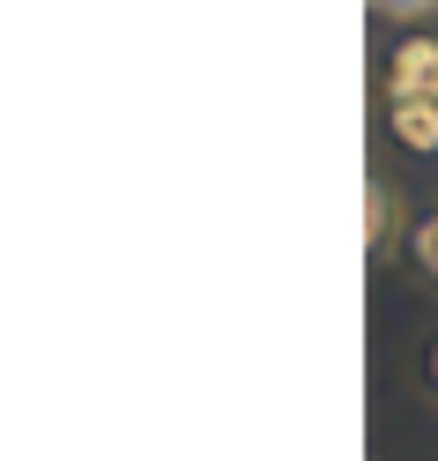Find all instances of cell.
Here are the masks:
<instances>
[{"label": "cell", "mask_w": 438, "mask_h": 461, "mask_svg": "<svg viewBox=\"0 0 438 461\" xmlns=\"http://www.w3.org/2000/svg\"><path fill=\"white\" fill-rule=\"evenodd\" d=\"M424 394L438 402V335H431V350H424Z\"/></svg>", "instance_id": "5"}, {"label": "cell", "mask_w": 438, "mask_h": 461, "mask_svg": "<svg viewBox=\"0 0 438 461\" xmlns=\"http://www.w3.org/2000/svg\"><path fill=\"white\" fill-rule=\"evenodd\" d=\"M408 268H416L431 291H438V201L416 216V230H408Z\"/></svg>", "instance_id": "4"}, {"label": "cell", "mask_w": 438, "mask_h": 461, "mask_svg": "<svg viewBox=\"0 0 438 461\" xmlns=\"http://www.w3.org/2000/svg\"><path fill=\"white\" fill-rule=\"evenodd\" d=\"M364 230H371V268H387V261L408 253L416 216H408V194L387 179V171H371V186H364Z\"/></svg>", "instance_id": "2"}, {"label": "cell", "mask_w": 438, "mask_h": 461, "mask_svg": "<svg viewBox=\"0 0 438 461\" xmlns=\"http://www.w3.org/2000/svg\"><path fill=\"white\" fill-rule=\"evenodd\" d=\"M438 97V31H401L379 52V104Z\"/></svg>", "instance_id": "1"}, {"label": "cell", "mask_w": 438, "mask_h": 461, "mask_svg": "<svg viewBox=\"0 0 438 461\" xmlns=\"http://www.w3.org/2000/svg\"><path fill=\"white\" fill-rule=\"evenodd\" d=\"M379 134L394 141L401 157L431 164L438 157V97H408V104H379Z\"/></svg>", "instance_id": "3"}]
</instances>
